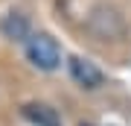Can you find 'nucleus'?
<instances>
[{
  "label": "nucleus",
  "instance_id": "f257e3e1",
  "mask_svg": "<svg viewBox=\"0 0 131 126\" xmlns=\"http://www.w3.org/2000/svg\"><path fill=\"white\" fill-rule=\"evenodd\" d=\"M26 56L35 68L41 70H56L58 62H61V50L56 44V38L47 35V32H38V35H29L26 41Z\"/></svg>",
  "mask_w": 131,
  "mask_h": 126
},
{
  "label": "nucleus",
  "instance_id": "f03ea898",
  "mask_svg": "<svg viewBox=\"0 0 131 126\" xmlns=\"http://www.w3.org/2000/svg\"><path fill=\"white\" fill-rule=\"evenodd\" d=\"M70 73H73V79L79 82L82 88H99V85H102V70H99L93 62H88V59L73 56L70 59Z\"/></svg>",
  "mask_w": 131,
  "mask_h": 126
},
{
  "label": "nucleus",
  "instance_id": "7ed1b4c3",
  "mask_svg": "<svg viewBox=\"0 0 131 126\" xmlns=\"http://www.w3.org/2000/svg\"><path fill=\"white\" fill-rule=\"evenodd\" d=\"M24 117L32 120L35 126H61L58 112L50 108V106H44V103H26L24 106Z\"/></svg>",
  "mask_w": 131,
  "mask_h": 126
},
{
  "label": "nucleus",
  "instance_id": "20e7f679",
  "mask_svg": "<svg viewBox=\"0 0 131 126\" xmlns=\"http://www.w3.org/2000/svg\"><path fill=\"white\" fill-rule=\"evenodd\" d=\"M3 32L9 38H15V41L26 38V18H24V15H9L6 23H3Z\"/></svg>",
  "mask_w": 131,
  "mask_h": 126
},
{
  "label": "nucleus",
  "instance_id": "39448f33",
  "mask_svg": "<svg viewBox=\"0 0 131 126\" xmlns=\"http://www.w3.org/2000/svg\"><path fill=\"white\" fill-rule=\"evenodd\" d=\"M82 126H84V123H82Z\"/></svg>",
  "mask_w": 131,
  "mask_h": 126
}]
</instances>
